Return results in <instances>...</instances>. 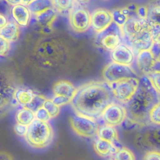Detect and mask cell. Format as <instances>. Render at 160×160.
I'll return each instance as SVG.
<instances>
[{
	"label": "cell",
	"instance_id": "45",
	"mask_svg": "<svg viewBox=\"0 0 160 160\" xmlns=\"http://www.w3.org/2000/svg\"><path fill=\"white\" fill-rule=\"evenodd\" d=\"M32 1H25V0H22V1H21L20 2V4H22V5H24V6H29L31 2H32Z\"/></svg>",
	"mask_w": 160,
	"mask_h": 160
},
{
	"label": "cell",
	"instance_id": "22",
	"mask_svg": "<svg viewBox=\"0 0 160 160\" xmlns=\"http://www.w3.org/2000/svg\"><path fill=\"white\" fill-rule=\"evenodd\" d=\"M15 118L16 123L28 126L35 119V114L32 111L24 107L18 111Z\"/></svg>",
	"mask_w": 160,
	"mask_h": 160
},
{
	"label": "cell",
	"instance_id": "38",
	"mask_svg": "<svg viewBox=\"0 0 160 160\" xmlns=\"http://www.w3.org/2000/svg\"><path fill=\"white\" fill-rule=\"evenodd\" d=\"M52 101L54 103H55L57 106H62L65 105L71 101V100L66 97L60 96H54Z\"/></svg>",
	"mask_w": 160,
	"mask_h": 160
},
{
	"label": "cell",
	"instance_id": "19",
	"mask_svg": "<svg viewBox=\"0 0 160 160\" xmlns=\"http://www.w3.org/2000/svg\"><path fill=\"white\" fill-rule=\"evenodd\" d=\"M98 138L115 144L118 142V135L114 127L104 125L99 128L97 134Z\"/></svg>",
	"mask_w": 160,
	"mask_h": 160
},
{
	"label": "cell",
	"instance_id": "17",
	"mask_svg": "<svg viewBox=\"0 0 160 160\" xmlns=\"http://www.w3.org/2000/svg\"><path fill=\"white\" fill-rule=\"evenodd\" d=\"M93 148L99 156L106 158L113 156L118 148L113 143L98 138L94 141Z\"/></svg>",
	"mask_w": 160,
	"mask_h": 160
},
{
	"label": "cell",
	"instance_id": "40",
	"mask_svg": "<svg viewBox=\"0 0 160 160\" xmlns=\"http://www.w3.org/2000/svg\"><path fill=\"white\" fill-rule=\"evenodd\" d=\"M148 9L143 6L138 7L136 14H138V17L142 19H147L148 17Z\"/></svg>",
	"mask_w": 160,
	"mask_h": 160
},
{
	"label": "cell",
	"instance_id": "2",
	"mask_svg": "<svg viewBox=\"0 0 160 160\" xmlns=\"http://www.w3.org/2000/svg\"><path fill=\"white\" fill-rule=\"evenodd\" d=\"M159 102L157 92L148 76L142 77L136 93L128 103V118L138 125L144 124L145 121L149 119L150 110Z\"/></svg>",
	"mask_w": 160,
	"mask_h": 160
},
{
	"label": "cell",
	"instance_id": "23",
	"mask_svg": "<svg viewBox=\"0 0 160 160\" xmlns=\"http://www.w3.org/2000/svg\"><path fill=\"white\" fill-rule=\"evenodd\" d=\"M56 16V11L52 8H49L36 15V20L39 24L48 28L51 27Z\"/></svg>",
	"mask_w": 160,
	"mask_h": 160
},
{
	"label": "cell",
	"instance_id": "36",
	"mask_svg": "<svg viewBox=\"0 0 160 160\" xmlns=\"http://www.w3.org/2000/svg\"><path fill=\"white\" fill-rule=\"evenodd\" d=\"M28 127L27 126L22 125L18 123H16L14 126V131L16 134L20 136V137H25L28 131Z\"/></svg>",
	"mask_w": 160,
	"mask_h": 160
},
{
	"label": "cell",
	"instance_id": "14",
	"mask_svg": "<svg viewBox=\"0 0 160 160\" xmlns=\"http://www.w3.org/2000/svg\"><path fill=\"white\" fill-rule=\"evenodd\" d=\"M111 58L113 62L129 66L134 61V55L132 51L128 46L125 44H121L112 51Z\"/></svg>",
	"mask_w": 160,
	"mask_h": 160
},
{
	"label": "cell",
	"instance_id": "20",
	"mask_svg": "<svg viewBox=\"0 0 160 160\" xmlns=\"http://www.w3.org/2000/svg\"><path fill=\"white\" fill-rule=\"evenodd\" d=\"M19 35V29L16 23L8 22L2 29L0 30V36L9 42L15 41Z\"/></svg>",
	"mask_w": 160,
	"mask_h": 160
},
{
	"label": "cell",
	"instance_id": "16",
	"mask_svg": "<svg viewBox=\"0 0 160 160\" xmlns=\"http://www.w3.org/2000/svg\"><path fill=\"white\" fill-rule=\"evenodd\" d=\"M11 14L13 19L17 24L21 26H26L31 18V12L28 8L22 4H17L12 6Z\"/></svg>",
	"mask_w": 160,
	"mask_h": 160
},
{
	"label": "cell",
	"instance_id": "31",
	"mask_svg": "<svg viewBox=\"0 0 160 160\" xmlns=\"http://www.w3.org/2000/svg\"><path fill=\"white\" fill-rule=\"evenodd\" d=\"M43 108H44L48 111L51 118H54L57 116L59 114L60 111L59 106H57L51 99L46 100L43 105Z\"/></svg>",
	"mask_w": 160,
	"mask_h": 160
},
{
	"label": "cell",
	"instance_id": "28",
	"mask_svg": "<svg viewBox=\"0 0 160 160\" xmlns=\"http://www.w3.org/2000/svg\"><path fill=\"white\" fill-rule=\"evenodd\" d=\"M46 99L41 95L34 94V98L32 101L24 108H27L28 109L32 111L34 113L38 111L39 109L43 108V105L46 101Z\"/></svg>",
	"mask_w": 160,
	"mask_h": 160
},
{
	"label": "cell",
	"instance_id": "21",
	"mask_svg": "<svg viewBox=\"0 0 160 160\" xmlns=\"http://www.w3.org/2000/svg\"><path fill=\"white\" fill-rule=\"evenodd\" d=\"M34 94L29 89L18 88L14 92V97L16 101L23 107H26L32 101Z\"/></svg>",
	"mask_w": 160,
	"mask_h": 160
},
{
	"label": "cell",
	"instance_id": "11",
	"mask_svg": "<svg viewBox=\"0 0 160 160\" xmlns=\"http://www.w3.org/2000/svg\"><path fill=\"white\" fill-rule=\"evenodd\" d=\"M127 114V109L124 106L113 102L106 108L101 116L106 125L114 127L121 124Z\"/></svg>",
	"mask_w": 160,
	"mask_h": 160
},
{
	"label": "cell",
	"instance_id": "46",
	"mask_svg": "<svg viewBox=\"0 0 160 160\" xmlns=\"http://www.w3.org/2000/svg\"><path fill=\"white\" fill-rule=\"evenodd\" d=\"M109 160H114L113 159H109Z\"/></svg>",
	"mask_w": 160,
	"mask_h": 160
},
{
	"label": "cell",
	"instance_id": "10",
	"mask_svg": "<svg viewBox=\"0 0 160 160\" xmlns=\"http://www.w3.org/2000/svg\"><path fill=\"white\" fill-rule=\"evenodd\" d=\"M69 22L74 31L83 32L91 26V14L86 8L75 6L69 13Z\"/></svg>",
	"mask_w": 160,
	"mask_h": 160
},
{
	"label": "cell",
	"instance_id": "26",
	"mask_svg": "<svg viewBox=\"0 0 160 160\" xmlns=\"http://www.w3.org/2000/svg\"><path fill=\"white\" fill-rule=\"evenodd\" d=\"M112 156L114 160H136L133 152L126 147L118 148Z\"/></svg>",
	"mask_w": 160,
	"mask_h": 160
},
{
	"label": "cell",
	"instance_id": "8",
	"mask_svg": "<svg viewBox=\"0 0 160 160\" xmlns=\"http://www.w3.org/2000/svg\"><path fill=\"white\" fill-rule=\"evenodd\" d=\"M70 122L72 129L79 136L91 138L98 134L99 128L93 119L76 114L71 116Z\"/></svg>",
	"mask_w": 160,
	"mask_h": 160
},
{
	"label": "cell",
	"instance_id": "7",
	"mask_svg": "<svg viewBox=\"0 0 160 160\" xmlns=\"http://www.w3.org/2000/svg\"><path fill=\"white\" fill-rule=\"evenodd\" d=\"M102 76L109 84L129 78H138L136 72L129 66L115 62L108 64L103 69Z\"/></svg>",
	"mask_w": 160,
	"mask_h": 160
},
{
	"label": "cell",
	"instance_id": "33",
	"mask_svg": "<svg viewBox=\"0 0 160 160\" xmlns=\"http://www.w3.org/2000/svg\"><path fill=\"white\" fill-rule=\"evenodd\" d=\"M34 114L36 119L43 122H48L51 118L48 111L43 108L39 109L34 113Z\"/></svg>",
	"mask_w": 160,
	"mask_h": 160
},
{
	"label": "cell",
	"instance_id": "5",
	"mask_svg": "<svg viewBox=\"0 0 160 160\" xmlns=\"http://www.w3.org/2000/svg\"><path fill=\"white\" fill-rule=\"evenodd\" d=\"M140 82L139 78H129L110 84L114 99L128 104L136 93Z\"/></svg>",
	"mask_w": 160,
	"mask_h": 160
},
{
	"label": "cell",
	"instance_id": "25",
	"mask_svg": "<svg viewBox=\"0 0 160 160\" xmlns=\"http://www.w3.org/2000/svg\"><path fill=\"white\" fill-rule=\"evenodd\" d=\"M74 1H52V7L59 12L65 14V13H70L71 10L75 6Z\"/></svg>",
	"mask_w": 160,
	"mask_h": 160
},
{
	"label": "cell",
	"instance_id": "13",
	"mask_svg": "<svg viewBox=\"0 0 160 160\" xmlns=\"http://www.w3.org/2000/svg\"><path fill=\"white\" fill-rule=\"evenodd\" d=\"M113 22L112 12L105 9H97L91 14V26L99 33L105 30Z\"/></svg>",
	"mask_w": 160,
	"mask_h": 160
},
{
	"label": "cell",
	"instance_id": "4",
	"mask_svg": "<svg viewBox=\"0 0 160 160\" xmlns=\"http://www.w3.org/2000/svg\"><path fill=\"white\" fill-rule=\"evenodd\" d=\"M53 138L54 131L50 124L36 119L28 126L24 137L26 143L35 149H44L48 148L52 143Z\"/></svg>",
	"mask_w": 160,
	"mask_h": 160
},
{
	"label": "cell",
	"instance_id": "29",
	"mask_svg": "<svg viewBox=\"0 0 160 160\" xmlns=\"http://www.w3.org/2000/svg\"><path fill=\"white\" fill-rule=\"evenodd\" d=\"M112 16L113 22L121 28H122L126 24L129 18L122 12L121 9L114 10L112 12Z\"/></svg>",
	"mask_w": 160,
	"mask_h": 160
},
{
	"label": "cell",
	"instance_id": "6",
	"mask_svg": "<svg viewBox=\"0 0 160 160\" xmlns=\"http://www.w3.org/2000/svg\"><path fill=\"white\" fill-rule=\"evenodd\" d=\"M122 38L121 28L112 22L105 30L98 34L96 41L104 49L113 51L121 44Z\"/></svg>",
	"mask_w": 160,
	"mask_h": 160
},
{
	"label": "cell",
	"instance_id": "12",
	"mask_svg": "<svg viewBox=\"0 0 160 160\" xmlns=\"http://www.w3.org/2000/svg\"><path fill=\"white\" fill-rule=\"evenodd\" d=\"M62 48L56 42L46 41L42 43L38 48V54L44 62L52 64L62 58Z\"/></svg>",
	"mask_w": 160,
	"mask_h": 160
},
{
	"label": "cell",
	"instance_id": "30",
	"mask_svg": "<svg viewBox=\"0 0 160 160\" xmlns=\"http://www.w3.org/2000/svg\"><path fill=\"white\" fill-rule=\"evenodd\" d=\"M149 121L156 126H160V102L155 104L149 113Z\"/></svg>",
	"mask_w": 160,
	"mask_h": 160
},
{
	"label": "cell",
	"instance_id": "9",
	"mask_svg": "<svg viewBox=\"0 0 160 160\" xmlns=\"http://www.w3.org/2000/svg\"><path fill=\"white\" fill-rule=\"evenodd\" d=\"M135 143L141 149L160 151V126L148 127L138 133Z\"/></svg>",
	"mask_w": 160,
	"mask_h": 160
},
{
	"label": "cell",
	"instance_id": "27",
	"mask_svg": "<svg viewBox=\"0 0 160 160\" xmlns=\"http://www.w3.org/2000/svg\"><path fill=\"white\" fill-rule=\"evenodd\" d=\"M147 19L152 26L160 27V6H154L148 9Z\"/></svg>",
	"mask_w": 160,
	"mask_h": 160
},
{
	"label": "cell",
	"instance_id": "39",
	"mask_svg": "<svg viewBox=\"0 0 160 160\" xmlns=\"http://www.w3.org/2000/svg\"><path fill=\"white\" fill-rule=\"evenodd\" d=\"M10 86L3 79H0V94L8 96V94L10 92Z\"/></svg>",
	"mask_w": 160,
	"mask_h": 160
},
{
	"label": "cell",
	"instance_id": "32",
	"mask_svg": "<svg viewBox=\"0 0 160 160\" xmlns=\"http://www.w3.org/2000/svg\"><path fill=\"white\" fill-rule=\"evenodd\" d=\"M148 78L149 79L153 88L156 92L160 93V72L154 71L148 74Z\"/></svg>",
	"mask_w": 160,
	"mask_h": 160
},
{
	"label": "cell",
	"instance_id": "34",
	"mask_svg": "<svg viewBox=\"0 0 160 160\" xmlns=\"http://www.w3.org/2000/svg\"><path fill=\"white\" fill-rule=\"evenodd\" d=\"M10 49L9 42L0 36V56L7 55Z\"/></svg>",
	"mask_w": 160,
	"mask_h": 160
},
{
	"label": "cell",
	"instance_id": "41",
	"mask_svg": "<svg viewBox=\"0 0 160 160\" xmlns=\"http://www.w3.org/2000/svg\"><path fill=\"white\" fill-rule=\"evenodd\" d=\"M0 160H14V159L9 153L0 151Z\"/></svg>",
	"mask_w": 160,
	"mask_h": 160
},
{
	"label": "cell",
	"instance_id": "47",
	"mask_svg": "<svg viewBox=\"0 0 160 160\" xmlns=\"http://www.w3.org/2000/svg\"><path fill=\"white\" fill-rule=\"evenodd\" d=\"M158 59H160V56H159V58H158Z\"/></svg>",
	"mask_w": 160,
	"mask_h": 160
},
{
	"label": "cell",
	"instance_id": "3",
	"mask_svg": "<svg viewBox=\"0 0 160 160\" xmlns=\"http://www.w3.org/2000/svg\"><path fill=\"white\" fill-rule=\"evenodd\" d=\"M152 28L153 26L147 19L130 16L121 30L128 44L139 52L150 49L152 44Z\"/></svg>",
	"mask_w": 160,
	"mask_h": 160
},
{
	"label": "cell",
	"instance_id": "42",
	"mask_svg": "<svg viewBox=\"0 0 160 160\" xmlns=\"http://www.w3.org/2000/svg\"><path fill=\"white\" fill-rule=\"evenodd\" d=\"M8 23V22L6 16L3 14L0 13V30L2 29Z\"/></svg>",
	"mask_w": 160,
	"mask_h": 160
},
{
	"label": "cell",
	"instance_id": "37",
	"mask_svg": "<svg viewBox=\"0 0 160 160\" xmlns=\"http://www.w3.org/2000/svg\"><path fill=\"white\" fill-rule=\"evenodd\" d=\"M9 98L7 96L0 94V114H3L9 105Z\"/></svg>",
	"mask_w": 160,
	"mask_h": 160
},
{
	"label": "cell",
	"instance_id": "24",
	"mask_svg": "<svg viewBox=\"0 0 160 160\" xmlns=\"http://www.w3.org/2000/svg\"><path fill=\"white\" fill-rule=\"evenodd\" d=\"M52 1L33 0L32 2L28 6V9L31 12L33 13L36 16L48 9L52 8Z\"/></svg>",
	"mask_w": 160,
	"mask_h": 160
},
{
	"label": "cell",
	"instance_id": "18",
	"mask_svg": "<svg viewBox=\"0 0 160 160\" xmlns=\"http://www.w3.org/2000/svg\"><path fill=\"white\" fill-rule=\"evenodd\" d=\"M52 91L54 96H64L72 100L76 92V89L69 81L62 80L54 84Z\"/></svg>",
	"mask_w": 160,
	"mask_h": 160
},
{
	"label": "cell",
	"instance_id": "43",
	"mask_svg": "<svg viewBox=\"0 0 160 160\" xmlns=\"http://www.w3.org/2000/svg\"><path fill=\"white\" fill-rule=\"evenodd\" d=\"M160 72V59H157L153 68V72Z\"/></svg>",
	"mask_w": 160,
	"mask_h": 160
},
{
	"label": "cell",
	"instance_id": "44",
	"mask_svg": "<svg viewBox=\"0 0 160 160\" xmlns=\"http://www.w3.org/2000/svg\"><path fill=\"white\" fill-rule=\"evenodd\" d=\"M8 3H9L10 5H12V6H16V5H17V4H20V2H21V1H18V0H16V1H6Z\"/></svg>",
	"mask_w": 160,
	"mask_h": 160
},
{
	"label": "cell",
	"instance_id": "35",
	"mask_svg": "<svg viewBox=\"0 0 160 160\" xmlns=\"http://www.w3.org/2000/svg\"><path fill=\"white\" fill-rule=\"evenodd\" d=\"M142 160H160V151H148L144 155Z\"/></svg>",
	"mask_w": 160,
	"mask_h": 160
},
{
	"label": "cell",
	"instance_id": "15",
	"mask_svg": "<svg viewBox=\"0 0 160 160\" xmlns=\"http://www.w3.org/2000/svg\"><path fill=\"white\" fill-rule=\"evenodd\" d=\"M150 49L141 51L138 52L136 62L138 69L145 74H149L153 72V68L156 61Z\"/></svg>",
	"mask_w": 160,
	"mask_h": 160
},
{
	"label": "cell",
	"instance_id": "1",
	"mask_svg": "<svg viewBox=\"0 0 160 160\" xmlns=\"http://www.w3.org/2000/svg\"><path fill=\"white\" fill-rule=\"evenodd\" d=\"M114 99L112 89L108 83L92 81L76 89L71 104L78 114L95 119L102 116Z\"/></svg>",
	"mask_w": 160,
	"mask_h": 160
}]
</instances>
